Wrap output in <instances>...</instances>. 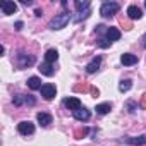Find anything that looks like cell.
<instances>
[{
  "label": "cell",
  "mask_w": 146,
  "mask_h": 146,
  "mask_svg": "<svg viewBox=\"0 0 146 146\" xmlns=\"http://www.w3.org/2000/svg\"><path fill=\"white\" fill-rule=\"evenodd\" d=\"M69 21H72V16H70L69 12H62V14H57V16L50 21L48 28L53 29V31H58V29L65 28V26L69 24Z\"/></svg>",
  "instance_id": "cell-1"
},
{
  "label": "cell",
  "mask_w": 146,
  "mask_h": 146,
  "mask_svg": "<svg viewBox=\"0 0 146 146\" xmlns=\"http://www.w3.org/2000/svg\"><path fill=\"white\" fill-rule=\"evenodd\" d=\"M119 4L117 2H105L102 7H100V14L102 17H113L117 12H119Z\"/></svg>",
  "instance_id": "cell-2"
},
{
  "label": "cell",
  "mask_w": 146,
  "mask_h": 146,
  "mask_svg": "<svg viewBox=\"0 0 146 146\" xmlns=\"http://www.w3.org/2000/svg\"><path fill=\"white\" fill-rule=\"evenodd\" d=\"M35 62H36L35 55H28V53H24V52H21V53L17 55V58H16V65H17L19 69H26V67H31Z\"/></svg>",
  "instance_id": "cell-3"
},
{
  "label": "cell",
  "mask_w": 146,
  "mask_h": 146,
  "mask_svg": "<svg viewBox=\"0 0 146 146\" xmlns=\"http://www.w3.org/2000/svg\"><path fill=\"white\" fill-rule=\"evenodd\" d=\"M17 132L21 136H29V134L35 132V124L29 122V120H23V122L17 124Z\"/></svg>",
  "instance_id": "cell-4"
},
{
  "label": "cell",
  "mask_w": 146,
  "mask_h": 146,
  "mask_svg": "<svg viewBox=\"0 0 146 146\" xmlns=\"http://www.w3.org/2000/svg\"><path fill=\"white\" fill-rule=\"evenodd\" d=\"M40 93H41V96H43L45 100H52V98H55V95H57V88H55L53 84L46 83V84H43V86H41Z\"/></svg>",
  "instance_id": "cell-5"
},
{
  "label": "cell",
  "mask_w": 146,
  "mask_h": 146,
  "mask_svg": "<svg viewBox=\"0 0 146 146\" xmlns=\"http://www.w3.org/2000/svg\"><path fill=\"white\" fill-rule=\"evenodd\" d=\"M0 11H2L4 16H11L17 11V4L16 2H11V0H4L2 4H0Z\"/></svg>",
  "instance_id": "cell-6"
},
{
  "label": "cell",
  "mask_w": 146,
  "mask_h": 146,
  "mask_svg": "<svg viewBox=\"0 0 146 146\" xmlns=\"http://www.w3.org/2000/svg\"><path fill=\"white\" fill-rule=\"evenodd\" d=\"M72 115H74V119H76L78 122H88V120H90V117H91V112H90L88 108L81 107L79 110L72 112Z\"/></svg>",
  "instance_id": "cell-7"
},
{
  "label": "cell",
  "mask_w": 146,
  "mask_h": 146,
  "mask_svg": "<svg viewBox=\"0 0 146 146\" xmlns=\"http://www.w3.org/2000/svg\"><path fill=\"white\" fill-rule=\"evenodd\" d=\"M64 105L69 108V110H72V112H76V110H79L83 105H81V100L79 98H76V96H69V98H65L64 100Z\"/></svg>",
  "instance_id": "cell-8"
},
{
  "label": "cell",
  "mask_w": 146,
  "mask_h": 146,
  "mask_svg": "<svg viewBox=\"0 0 146 146\" xmlns=\"http://www.w3.org/2000/svg\"><path fill=\"white\" fill-rule=\"evenodd\" d=\"M100 65H102V55H96V57L86 65V72H88V74H95V72L100 69Z\"/></svg>",
  "instance_id": "cell-9"
},
{
  "label": "cell",
  "mask_w": 146,
  "mask_h": 146,
  "mask_svg": "<svg viewBox=\"0 0 146 146\" xmlns=\"http://www.w3.org/2000/svg\"><path fill=\"white\" fill-rule=\"evenodd\" d=\"M127 16H129V19L136 21V19H141L143 17V11L137 5H129L127 7Z\"/></svg>",
  "instance_id": "cell-10"
},
{
  "label": "cell",
  "mask_w": 146,
  "mask_h": 146,
  "mask_svg": "<svg viewBox=\"0 0 146 146\" xmlns=\"http://www.w3.org/2000/svg\"><path fill=\"white\" fill-rule=\"evenodd\" d=\"M36 120H38V124H40L41 127H48V125L52 124V115H50V113H45V112H40V113L36 115Z\"/></svg>",
  "instance_id": "cell-11"
},
{
  "label": "cell",
  "mask_w": 146,
  "mask_h": 146,
  "mask_svg": "<svg viewBox=\"0 0 146 146\" xmlns=\"http://www.w3.org/2000/svg\"><path fill=\"white\" fill-rule=\"evenodd\" d=\"M43 76H48V78H52L53 74H55V69H53V65L52 64H48V62H43L41 65H40V69H38Z\"/></svg>",
  "instance_id": "cell-12"
},
{
  "label": "cell",
  "mask_w": 146,
  "mask_h": 146,
  "mask_svg": "<svg viewBox=\"0 0 146 146\" xmlns=\"http://www.w3.org/2000/svg\"><path fill=\"white\" fill-rule=\"evenodd\" d=\"M120 62H122V65H134V64H137V55H132V53H124L122 57H120Z\"/></svg>",
  "instance_id": "cell-13"
},
{
  "label": "cell",
  "mask_w": 146,
  "mask_h": 146,
  "mask_svg": "<svg viewBox=\"0 0 146 146\" xmlns=\"http://www.w3.org/2000/svg\"><path fill=\"white\" fill-rule=\"evenodd\" d=\"M105 38H107L110 43H112V41H117V40H120V31H119L117 28H108Z\"/></svg>",
  "instance_id": "cell-14"
},
{
  "label": "cell",
  "mask_w": 146,
  "mask_h": 146,
  "mask_svg": "<svg viewBox=\"0 0 146 146\" xmlns=\"http://www.w3.org/2000/svg\"><path fill=\"white\" fill-rule=\"evenodd\" d=\"M124 141H125V143H129V144L143 146V144H146V136H137V137H132V136H129V137H124Z\"/></svg>",
  "instance_id": "cell-15"
},
{
  "label": "cell",
  "mask_w": 146,
  "mask_h": 146,
  "mask_svg": "<svg viewBox=\"0 0 146 146\" xmlns=\"http://www.w3.org/2000/svg\"><path fill=\"white\" fill-rule=\"evenodd\" d=\"M58 60V52L55 50V48H50V50H46V53H45V62H48V64H53V62H57Z\"/></svg>",
  "instance_id": "cell-16"
},
{
  "label": "cell",
  "mask_w": 146,
  "mask_h": 146,
  "mask_svg": "<svg viewBox=\"0 0 146 146\" xmlns=\"http://www.w3.org/2000/svg\"><path fill=\"white\" fill-rule=\"evenodd\" d=\"M28 86L31 88V90H41V79L40 78H36V76H31L29 79H28Z\"/></svg>",
  "instance_id": "cell-17"
},
{
  "label": "cell",
  "mask_w": 146,
  "mask_h": 146,
  "mask_svg": "<svg viewBox=\"0 0 146 146\" xmlns=\"http://www.w3.org/2000/svg\"><path fill=\"white\" fill-rule=\"evenodd\" d=\"M90 14H91V9H88V11H84V12H78L76 16H72V23H81V21L88 19Z\"/></svg>",
  "instance_id": "cell-18"
},
{
  "label": "cell",
  "mask_w": 146,
  "mask_h": 146,
  "mask_svg": "<svg viewBox=\"0 0 146 146\" xmlns=\"http://www.w3.org/2000/svg\"><path fill=\"white\" fill-rule=\"evenodd\" d=\"M74 7L78 9V12H84V11H88L90 9V0H76L74 2Z\"/></svg>",
  "instance_id": "cell-19"
},
{
  "label": "cell",
  "mask_w": 146,
  "mask_h": 146,
  "mask_svg": "<svg viewBox=\"0 0 146 146\" xmlns=\"http://www.w3.org/2000/svg\"><path fill=\"white\" fill-rule=\"evenodd\" d=\"M131 88H132V81H131V79H122V81L119 83V91H120V93H127Z\"/></svg>",
  "instance_id": "cell-20"
},
{
  "label": "cell",
  "mask_w": 146,
  "mask_h": 146,
  "mask_svg": "<svg viewBox=\"0 0 146 146\" xmlns=\"http://www.w3.org/2000/svg\"><path fill=\"white\" fill-rule=\"evenodd\" d=\"M96 113H100V115H105V113H108L110 110H112V103H100V105H96Z\"/></svg>",
  "instance_id": "cell-21"
},
{
  "label": "cell",
  "mask_w": 146,
  "mask_h": 146,
  "mask_svg": "<svg viewBox=\"0 0 146 146\" xmlns=\"http://www.w3.org/2000/svg\"><path fill=\"white\" fill-rule=\"evenodd\" d=\"M12 103H14L16 107H21L23 103H26V95H16V96L12 98Z\"/></svg>",
  "instance_id": "cell-22"
},
{
  "label": "cell",
  "mask_w": 146,
  "mask_h": 146,
  "mask_svg": "<svg viewBox=\"0 0 146 146\" xmlns=\"http://www.w3.org/2000/svg\"><path fill=\"white\" fill-rule=\"evenodd\" d=\"M86 134H88V127H83V129H79V131H76V132H74L76 139H81V137H84Z\"/></svg>",
  "instance_id": "cell-23"
},
{
  "label": "cell",
  "mask_w": 146,
  "mask_h": 146,
  "mask_svg": "<svg viewBox=\"0 0 146 146\" xmlns=\"http://www.w3.org/2000/svg\"><path fill=\"white\" fill-rule=\"evenodd\" d=\"M98 46H102V48H108V46H110V41H108L107 38H100V40H98Z\"/></svg>",
  "instance_id": "cell-24"
},
{
  "label": "cell",
  "mask_w": 146,
  "mask_h": 146,
  "mask_svg": "<svg viewBox=\"0 0 146 146\" xmlns=\"http://www.w3.org/2000/svg\"><path fill=\"white\" fill-rule=\"evenodd\" d=\"M136 108H137V103H136V102H127V110H129V113H134Z\"/></svg>",
  "instance_id": "cell-25"
},
{
  "label": "cell",
  "mask_w": 146,
  "mask_h": 146,
  "mask_svg": "<svg viewBox=\"0 0 146 146\" xmlns=\"http://www.w3.org/2000/svg\"><path fill=\"white\" fill-rule=\"evenodd\" d=\"M107 29H108V28L103 26V24H98V26H96V33H98V35H107Z\"/></svg>",
  "instance_id": "cell-26"
},
{
  "label": "cell",
  "mask_w": 146,
  "mask_h": 146,
  "mask_svg": "<svg viewBox=\"0 0 146 146\" xmlns=\"http://www.w3.org/2000/svg\"><path fill=\"white\" fill-rule=\"evenodd\" d=\"M35 103H36V100H35V98H33L31 95H26V105H29V107H33Z\"/></svg>",
  "instance_id": "cell-27"
},
{
  "label": "cell",
  "mask_w": 146,
  "mask_h": 146,
  "mask_svg": "<svg viewBox=\"0 0 146 146\" xmlns=\"http://www.w3.org/2000/svg\"><path fill=\"white\" fill-rule=\"evenodd\" d=\"M90 91H91V95H93V96H98V95H100L98 88H95V86H91V88H90Z\"/></svg>",
  "instance_id": "cell-28"
},
{
  "label": "cell",
  "mask_w": 146,
  "mask_h": 146,
  "mask_svg": "<svg viewBox=\"0 0 146 146\" xmlns=\"http://www.w3.org/2000/svg\"><path fill=\"white\" fill-rule=\"evenodd\" d=\"M139 107H143V108H146V93L141 96V103H139Z\"/></svg>",
  "instance_id": "cell-29"
},
{
  "label": "cell",
  "mask_w": 146,
  "mask_h": 146,
  "mask_svg": "<svg viewBox=\"0 0 146 146\" xmlns=\"http://www.w3.org/2000/svg\"><path fill=\"white\" fill-rule=\"evenodd\" d=\"M23 26H24V24H23V21H17V23L14 24V28H16L17 31H21V29H23Z\"/></svg>",
  "instance_id": "cell-30"
},
{
  "label": "cell",
  "mask_w": 146,
  "mask_h": 146,
  "mask_svg": "<svg viewBox=\"0 0 146 146\" xmlns=\"http://www.w3.org/2000/svg\"><path fill=\"white\" fill-rule=\"evenodd\" d=\"M141 46L143 48H146V33L143 35V38H141Z\"/></svg>",
  "instance_id": "cell-31"
},
{
  "label": "cell",
  "mask_w": 146,
  "mask_h": 146,
  "mask_svg": "<svg viewBox=\"0 0 146 146\" xmlns=\"http://www.w3.org/2000/svg\"><path fill=\"white\" fill-rule=\"evenodd\" d=\"M35 14H36L38 17H41V11H40V9H36V11H35Z\"/></svg>",
  "instance_id": "cell-32"
},
{
  "label": "cell",
  "mask_w": 146,
  "mask_h": 146,
  "mask_svg": "<svg viewBox=\"0 0 146 146\" xmlns=\"http://www.w3.org/2000/svg\"><path fill=\"white\" fill-rule=\"evenodd\" d=\"M144 5H146V2H144Z\"/></svg>",
  "instance_id": "cell-33"
}]
</instances>
